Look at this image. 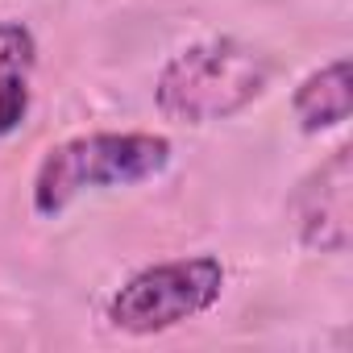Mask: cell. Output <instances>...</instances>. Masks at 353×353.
<instances>
[{
	"label": "cell",
	"mask_w": 353,
	"mask_h": 353,
	"mask_svg": "<svg viewBox=\"0 0 353 353\" xmlns=\"http://www.w3.org/2000/svg\"><path fill=\"white\" fill-rule=\"evenodd\" d=\"M34 54V34L21 21H0V137H9L30 112Z\"/></svg>",
	"instance_id": "cell-5"
},
{
	"label": "cell",
	"mask_w": 353,
	"mask_h": 353,
	"mask_svg": "<svg viewBox=\"0 0 353 353\" xmlns=\"http://www.w3.org/2000/svg\"><path fill=\"white\" fill-rule=\"evenodd\" d=\"M221 291H225V266L212 254L158 262L137 270L108 299V324L129 336H154L208 312L221 299Z\"/></svg>",
	"instance_id": "cell-3"
},
{
	"label": "cell",
	"mask_w": 353,
	"mask_h": 353,
	"mask_svg": "<svg viewBox=\"0 0 353 353\" xmlns=\"http://www.w3.org/2000/svg\"><path fill=\"white\" fill-rule=\"evenodd\" d=\"M170 141L158 133H83L54 145L34 174V212L59 216L88 192L133 188L162 174Z\"/></svg>",
	"instance_id": "cell-2"
},
{
	"label": "cell",
	"mask_w": 353,
	"mask_h": 353,
	"mask_svg": "<svg viewBox=\"0 0 353 353\" xmlns=\"http://www.w3.org/2000/svg\"><path fill=\"white\" fill-rule=\"evenodd\" d=\"M274 75L270 54L237 38H208L179 50L158 75V108L183 125H212L254 104Z\"/></svg>",
	"instance_id": "cell-1"
},
{
	"label": "cell",
	"mask_w": 353,
	"mask_h": 353,
	"mask_svg": "<svg viewBox=\"0 0 353 353\" xmlns=\"http://www.w3.org/2000/svg\"><path fill=\"white\" fill-rule=\"evenodd\" d=\"M349 188H353V150L341 145L295 192V229H299V241L307 250H320V254L349 250V237H353Z\"/></svg>",
	"instance_id": "cell-4"
},
{
	"label": "cell",
	"mask_w": 353,
	"mask_h": 353,
	"mask_svg": "<svg viewBox=\"0 0 353 353\" xmlns=\"http://www.w3.org/2000/svg\"><path fill=\"white\" fill-rule=\"evenodd\" d=\"M353 108V88H349V59H336L320 71H312L299 88H295V117L303 133H320V129H336L349 121Z\"/></svg>",
	"instance_id": "cell-6"
}]
</instances>
